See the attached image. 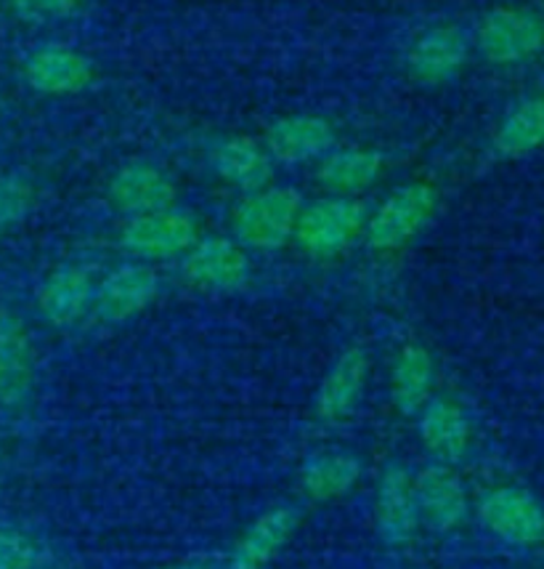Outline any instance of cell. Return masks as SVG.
I'll use <instances>...</instances> for the list:
<instances>
[{
  "label": "cell",
  "mask_w": 544,
  "mask_h": 569,
  "mask_svg": "<svg viewBox=\"0 0 544 569\" xmlns=\"http://www.w3.org/2000/svg\"><path fill=\"white\" fill-rule=\"evenodd\" d=\"M38 189L30 176L19 171L0 173V237L11 234L36 211Z\"/></svg>",
  "instance_id": "25"
},
{
  "label": "cell",
  "mask_w": 544,
  "mask_h": 569,
  "mask_svg": "<svg viewBox=\"0 0 544 569\" xmlns=\"http://www.w3.org/2000/svg\"><path fill=\"white\" fill-rule=\"evenodd\" d=\"M49 553L19 527L0 525V569H46Z\"/></svg>",
  "instance_id": "26"
},
{
  "label": "cell",
  "mask_w": 544,
  "mask_h": 569,
  "mask_svg": "<svg viewBox=\"0 0 544 569\" xmlns=\"http://www.w3.org/2000/svg\"><path fill=\"white\" fill-rule=\"evenodd\" d=\"M263 147L271 160L284 166L319 162L338 147V128L330 118L316 112H290L274 118L263 133Z\"/></svg>",
  "instance_id": "14"
},
{
  "label": "cell",
  "mask_w": 544,
  "mask_h": 569,
  "mask_svg": "<svg viewBox=\"0 0 544 569\" xmlns=\"http://www.w3.org/2000/svg\"><path fill=\"white\" fill-rule=\"evenodd\" d=\"M210 166L223 184L240 189L242 194L258 192L274 179V160L269 149L263 147V141L242 133L218 139L210 149Z\"/></svg>",
  "instance_id": "19"
},
{
  "label": "cell",
  "mask_w": 544,
  "mask_h": 569,
  "mask_svg": "<svg viewBox=\"0 0 544 569\" xmlns=\"http://www.w3.org/2000/svg\"><path fill=\"white\" fill-rule=\"evenodd\" d=\"M301 525V511L292 506H274L263 511L231 548L226 569H263L276 559Z\"/></svg>",
  "instance_id": "20"
},
{
  "label": "cell",
  "mask_w": 544,
  "mask_h": 569,
  "mask_svg": "<svg viewBox=\"0 0 544 569\" xmlns=\"http://www.w3.org/2000/svg\"><path fill=\"white\" fill-rule=\"evenodd\" d=\"M162 569H208V567L200 565V561H181V565H170V567H162Z\"/></svg>",
  "instance_id": "28"
},
{
  "label": "cell",
  "mask_w": 544,
  "mask_h": 569,
  "mask_svg": "<svg viewBox=\"0 0 544 569\" xmlns=\"http://www.w3.org/2000/svg\"><path fill=\"white\" fill-rule=\"evenodd\" d=\"M13 11L24 19H61L78 9L80 0H11Z\"/></svg>",
  "instance_id": "27"
},
{
  "label": "cell",
  "mask_w": 544,
  "mask_h": 569,
  "mask_svg": "<svg viewBox=\"0 0 544 569\" xmlns=\"http://www.w3.org/2000/svg\"><path fill=\"white\" fill-rule=\"evenodd\" d=\"M160 274L147 261H122L97 282L93 315L104 325L133 322L158 301Z\"/></svg>",
  "instance_id": "10"
},
{
  "label": "cell",
  "mask_w": 544,
  "mask_h": 569,
  "mask_svg": "<svg viewBox=\"0 0 544 569\" xmlns=\"http://www.w3.org/2000/svg\"><path fill=\"white\" fill-rule=\"evenodd\" d=\"M38 378L36 343L17 311L0 307V408L19 410L32 399Z\"/></svg>",
  "instance_id": "12"
},
{
  "label": "cell",
  "mask_w": 544,
  "mask_h": 569,
  "mask_svg": "<svg viewBox=\"0 0 544 569\" xmlns=\"http://www.w3.org/2000/svg\"><path fill=\"white\" fill-rule=\"evenodd\" d=\"M475 49L494 67L528 62L544 49V19L521 6L492 9L475 30Z\"/></svg>",
  "instance_id": "5"
},
{
  "label": "cell",
  "mask_w": 544,
  "mask_h": 569,
  "mask_svg": "<svg viewBox=\"0 0 544 569\" xmlns=\"http://www.w3.org/2000/svg\"><path fill=\"white\" fill-rule=\"evenodd\" d=\"M467 57H471V40L457 24H431L406 46L404 70L412 83L441 88L460 78Z\"/></svg>",
  "instance_id": "8"
},
{
  "label": "cell",
  "mask_w": 544,
  "mask_h": 569,
  "mask_svg": "<svg viewBox=\"0 0 544 569\" xmlns=\"http://www.w3.org/2000/svg\"><path fill=\"white\" fill-rule=\"evenodd\" d=\"M420 525L423 519H420L414 471L404 463L385 466L375 492V530L380 540L391 548H401L412 543Z\"/></svg>",
  "instance_id": "15"
},
{
  "label": "cell",
  "mask_w": 544,
  "mask_h": 569,
  "mask_svg": "<svg viewBox=\"0 0 544 569\" xmlns=\"http://www.w3.org/2000/svg\"><path fill=\"white\" fill-rule=\"evenodd\" d=\"M492 147L505 160L540 152L544 147V97H528L510 107L494 128Z\"/></svg>",
  "instance_id": "24"
},
{
  "label": "cell",
  "mask_w": 544,
  "mask_h": 569,
  "mask_svg": "<svg viewBox=\"0 0 544 569\" xmlns=\"http://www.w3.org/2000/svg\"><path fill=\"white\" fill-rule=\"evenodd\" d=\"M420 442L439 463H460L471 452L473 423L457 399L433 395L431 402L417 412Z\"/></svg>",
  "instance_id": "18"
},
{
  "label": "cell",
  "mask_w": 544,
  "mask_h": 569,
  "mask_svg": "<svg viewBox=\"0 0 544 569\" xmlns=\"http://www.w3.org/2000/svg\"><path fill=\"white\" fill-rule=\"evenodd\" d=\"M22 78L40 97H80L97 83V64L88 53L67 43H43L24 57Z\"/></svg>",
  "instance_id": "9"
},
{
  "label": "cell",
  "mask_w": 544,
  "mask_h": 569,
  "mask_svg": "<svg viewBox=\"0 0 544 569\" xmlns=\"http://www.w3.org/2000/svg\"><path fill=\"white\" fill-rule=\"evenodd\" d=\"M366 216H370V208L364 200L345 198V194H324L319 200L303 202L292 242L309 259H338L362 240Z\"/></svg>",
  "instance_id": "1"
},
{
  "label": "cell",
  "mask_w": 544,
  "mask_h": 569,
  "mask_svg": "<svg viewBox=\"0 0 544 569\" xmlns=\"http://www.w3.org/2000/svg\"><path fill=\"white\" fill-rule=\"evenodd\" d=\"M391 405L401 416H417L431 402L435 389V359L423 343H404L391 365Z\"/></svg>",
  "instance_id": "22"
},
{
  "label": "cell",
  "mask_w": 544,
  "mask_h": 569,
  "mask_svg": "<svg viewBox=\"0 0 544 569\" xmlns=\"http://www.w3.org/2000/svg\"><path fill=\"white\" fill-rule=\"evenodd\" d=\"M200 237V223H197L194 213L170 206L162 211L122 221L118 242L135 261L154 263L181 259Z\"/></svg>",
  "instance_id": "4"
},
{
  "label": "cell",
  "mask_w": 544,
  "mask_h": 569,
  "mask_svg": "<svg viewBox=\"0 0 544 569\" xmlns=\"http://www.w3.org/2000/svg\"><path fill=\"white\" fill-rule=\"evenodd\" d=\"M439 189L427 181H410L393 189L375 211L366 216L364 242L375 253H396L417 240L439 211Z\"/></svg>",
  "instance_id": "3"
},
{
  "label": "cell",
  "mask_w": 544,
  "mask_h": 569,
  "mask_svg": "<svg viewBox=\"0 0 544 569\" xmlns=\"http://www.w3.org/2000/svg\"><path fill=\"white\" fill-rule=\"evenodd\" d=\"M107 200L122 219L162 211V208L175 206L179 200V187L173 176L158 162L131 160L109 176Z\"/></svg>",
  "instance_id": "11"
},
{
  "label": "cell",
  "mask_w": 544,
  "mask_h": 569,
  "mask_svg": "<svg viewBox=\"0 0 544 569\" xmlns=\"http://www.w3.org/2000/svg\"><path fill=\"white\" fill-rule=\"evenodd\" d=\"M385 154L377 147H335L319 160L316 181L326 189V194H345L359 198L383 179Z\"/></svg>",
  "instance_id": "21"
},
{
  "label": "cell",
  "mask_w": 544,
  "mask_h": 569,
  "mask_svg": "<svg viewBox=\"0 0 544 569\" xmlns=\"http://www.w3.org/2000/svg\"><path fill=\"white\" fill-rule=\"evenodd\" d=\"M475 513H478L481 525L502 543L518 548L544 543V506L526 487H488L475 500Z\"/></svg>",
  "instance_id": "6"
},
{
  "label": "cell",
  "mask_w": 544,
  "mask_h": 569,
  "mask_svg": "<svg viewBox=\"0 0 544 569\" xmlns=\"http://www.w3.org/2000/svg\"><path fill=\"white\" fill-rule=\"evenodd\" d=\"M414 487H417L420 519L427 530L449 535L465 525L471 513V498L454 466L433 460L414 471Z\"/></svg>",
  "instance_id": "16"
},
{
  "label": "cell",
  "mask_w": 544,
  "mask_h": 569,
  "mask_svg": "<svg viewBox=\"0 0 544 569\" xmlns=\"http://www.w3.org/2000/svg\"><path fill=\"white\" fill-rule=\"evenodd\" d=\"M250 256L234 237H200L181 256V277L202 293H236L250 282Z\"/></svg>",
  "instance_id": "7"
},
{
  "label": "cell",
  "mask_w": 544,
  "mask_h": 569,
  "mask_svg": "<svg viewBox=\"0 0 544 569\" xmlns=\"http://www.w3.org/2000/svg\"><path fill=\"white\" fill-rule=\"evenodd\" d=\"M370 370L372 359L364 347H349L340 351L316 389L314 410L319 421H345L362 405L366 383H370Z\"/></svg>",
  "instance_id": "17"
},
{
  "label": "cell",
  "mask_w": 544,
  "mask_h": 569,
  "mask_svg": "<svg viewBox=\"0 0 544 569\" xmlns=\"http://www.w3.org/2000/svg\"><path fill=\"white\" fill-rule=\"evenodd\" d=\"M303 198L290 187H263L242 194L231 213V234L244 250H279L295 237Z\"/></svg>",
  "instance_id": "2"
},
{
  "label": "cell",
  "mask_w": 544,
  "mask_h": 569,
  "mask_svg": "<svg viewBox=\"0 0 544 569\" xmlns=\"http://www.w3.org/2000/svg\"><path fill=\"white\" fill-rule=\"evenodd\" d=\"M364 466L362 458L353 456L349 450H322L305 458L301 466V482L303 496L316 503H330L349 496L353 487L362 479Z\"/></svg>",
  "instance_id": "23"
},
{
  "label": "cell",
  "mask_w": 544,
  "mask_h": 569,
  "mask_svg": "<svg viewBox=\"0 0 544 569\" xmlns=\"http://www.w3.org/2000/svg\"><path fill=\"white\" fill-rule=\"evenodd\" d=\"M97 274L85 263H59L40 282L36 303L40 317L57 330H70L93 311Z\"/></svg>",
  "instance_id": "13"
}]
</instances>
